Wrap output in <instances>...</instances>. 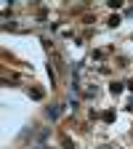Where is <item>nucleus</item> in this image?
Segmentation results:
<instances>
[{"instance_id":"obj_1","label":"nucleus","mask_w":133,"mask_h":149,"mask_svg":"<svg viewBox=\"0 0 133 149\" xmlns=\"http://www.w3.org/2000/svg\"><path fill=\"white\" fill-rule=\"evenodd\" d=\"M123 91V83H112V93H120Z\"/></svg>"},{"instance_id":"obj_2","label":"nucleus","mask_w":133,"mask_h":149,"mask_svg":"<svg viewBox=\"0 0 133 149\" xmlns=\"http://www.w3.org/2000/svg\"><path fill=\"white\" fill-rule=\"evenodd\" d=\"M128 88H130V91H133V80H130V83H128Z\"/></svg>"}]
</instances>
